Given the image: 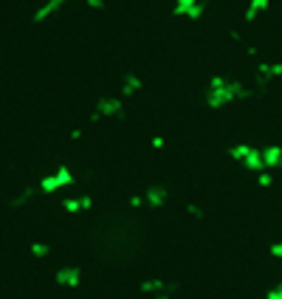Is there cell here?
I'll list each match as a JSON object with an SVG mask.
<instances>
[{
	"mask_svg": "<svg viewBox=\"0 0 282 299\" xmlns=\"http://www.w3.org/2000/svg\"><path fill=\"white\" fill-rule=\"evenodd\" d=\"M251 93V88H245L243 82L234 79H223V76H212L209 82V93H206V104L209 107H223L232 99H245Z\"/></svg>",
	"mask_w": 282,
	"mask_h": 299,
	"instance_id": "cell-1",
	"label": "cell"
},
{
	"mask_svg": "<svg viewBox=\"0 0 282 299\" xmlns=\"http://www.w3.org/2000/svg\"><path fill=\"white\" fill-rule=\"evenodd\" d=\"M232 158L240 161L245 170H254V172L265 170V164H263V150H257V147H248V144L232 147Z\"/></svg>",
	"mask_w": 282,
	"mask_h": 299,
	"instance_id": "cell-2",
	"label": "cell"
},
{
	"mask_svg": "<svg viewBox=\"0 0 282 299\" xmlns=\"http://www.w3.org/2000/svg\"><path fill=\"white\" fill-rule=\"evenodd\" d=\"M124 113V99L122 96H102L93 107V122L96 119H104V116H122Z\"/></svg>",
	"mask_w": 282,
	"mask_h": 299,
	"instance_id": "cell-3",
	"label": "cell"
},
{
	"mask_svg": "<svg viewBox=\"0 0 282 299\" xmlns=\"http://www.w3.org/2000/svg\"><path fill=\"white\" fill-rule=\"evenodd\" d=\"M68 183H74V178H71V170H68V167H60L54 175H48V178H43V181H40V192H54V189H62V186H68Z\"/></svg>",
	"mask_w": 282,
	"mask_h": 299,
	"instance_id": "cell-4",
	"label": "cell"
},
{
	"mask_svg": "<svg viewBox=\"0 0 282 299\" xmlns=\"http://www.w3.org/2000/svg\"><path fill=\"white\" fill-rule=\"evenodd\" d=\"M203 0H175V6H172V14L175 17H189V20H201L203 14Z\"/></svg>",
	"mask_w": 282,
	"mask_h": 299,
	"instance_id": "cell-5",
	"label": "cell"
},
{
	"mask_svg": "<svg viewBox=\"0 0 282 299\" xmlns=\"http://www.w3.org/2000/svg\"><path fill=\"white\" fill-rule=\"evenodd\" d=\"M65 3H68V0H45L43 6H40L37 12H34V23H43V20L48 17V14H54L57 9H62Z\"/></svg>",
	"mask_w": 282,
	"mask_h": 299,
	"instance_id": "cell-6",
	"label": "cell"
},
{
	"mask_svg": "<svg viewBox=\"0 0 282 299\" xmlns=\"http://www.w3.org/2000/svg\"><path fill=\"white\" fill-rule=\"evenodd\" d=\"M263 164L265 167H282V147L271 144L263 150Z\"/></svg>",
	"mask_w": 282,
	"mask_h": 299,
	"instance_id": "cell-7",
	"label": "cell"
},
{
	"mask_svg": "<svg viewBox=\"0 0 282 299\" xmlns=\"http://www.w3.org/2000/svg\"><path fill=\"white\" fill-rule=\"evenodd\" d=\"M271 0H248V9H245V20L251 23V20H257L263 12H268Z\"/></svg>",
	"mask_w": 282,
	"mask_h": 299,
	"instance_id": "cell-8",
	"label": "cell"
},
{
	"mask_svg": "<svg viewBox=\"0 0 282 299\" xmlns=\"http://www.w3.org/2000/svg\"><path fill=\"white\" fill-rule=\"evenodd\" d=\"M91 198L88 195H82V198H65V201H62V209H65V212H82V209H91Z\"/></svg>",
	"mask_w": 282,
	"mask_h": 299,
	"instance_id": "cell-9",
	"label": "cell"
},
{
	"mask_svg": "<svg viewBox=\"0 0 282 299\" xmlns=\"http://www.w3.org/2000/svg\"><path fill=\"white\" fill-rule=\"evenodd\" d=\"M138 91H141V79L135 76V73H127V76H124V82H122V99L135 96Z\"/></svg>",
	"mask_w": 282,
	"mask_h": 299,
	"instance_id": "cell-10",
	"label": "cell"
},
{
	"mask_svg": "<svg viewBox=\"0 0 282 299\" xmlns=\"http://www.w3.org/2000/svg\"><path fill=\"white\" fill-rule=\"evenodd\" d=\"M57 282L60 285H79V268H60L57 271Z\"/></svg>",
	"mask_w": 282,
	"mask_h": 299,
	"instance_id": "cell-11",
	"label": "cell"
},
{
	"mask_svg": "<svg viewBox=\"0 0 282 299\" xmlns=\"http://www.w3.org/2000/svg\"><path fill=\"white\" fill-rule=\"evenodd\" d=\"M170 198V192L161 189V186H153V189H147V195H144V201L150 203V206H161V203Z\"/></svg>",
	"mask_w": 282,
	"mask_h": 299,
	"instance_id": "cell-12",
	"label": "cell"
},
{
	"mask_svg": "<svg viewBox=\"0 0 282 299\" xmlns=\"http://www.w3.org/2000/svg\"><path fill=\"white\" fill-rule=\"evenodd\" d=\"M31 254H34V257H45V254H48V246H45V243H34V246H31Z\"/></svg>",
	"mask_w": 282,
	"mask_h": 299,
	"instance_id": "cell-13",
	"label": "cell"
},
{
	"mask_svg": "<svg viewBox=\"0 0 282 299\" xmlns=\"http://www.w3.org/2000/svg\"><path fill=\"white\" fill-rule=\"evenodd\" d=\"M271 181H274V178H271V172H260V178H257L260 186H271Z\"/></svg>",
	"mask_w": 282,
	"mask_h": 299,
	"instance_id": "cell-14",
	"label": "cell"
},
{
	"mask_svg": "<svg viewBox=\"0 0 282 299\" xmlns=\"http://www.w3.org/2000/svg\"><path fill=\"white\" fill-rule=\"evenodd\" d=\"M265 299H282V282H279V285H274V288H271V291H268V296H265Z\"/></svg>",
	"mask_w": 282,
	"mask_h": 299,
	"instance_id": "cell-15",
	"label": "cell"
},
{
	"mask_svg": "<svg viewBox=\"0 0 282 299\" xmlns=\"http://www.w3.org/2000/svg\"><path fill=\"white\" fill-rule=\"evenodd\" d=\"M91 9H104V0H85Z\"/></svg>",
	"mask_w": 282,
	"mask_h": 299,
	"instance_id": "cell-16",
	"label": "cell"
},
{
	"mask_svg": "<svg viewBox=\"0 0 282 299\" xmlns=\"http://www.w3.org/2000/svg\"><path fill=\"white\" fill-rule=\"evenodd\" d=\"M153 147H155V150H161V147H164V135H155V139H153Z\"/></svg>",
	"mask_w": 282,
	"mask_h": 299,
	"instance_id": "cell-17",
	"label": "cell"
}]
</instances>
